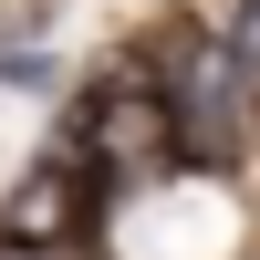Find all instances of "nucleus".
<instances>
[{
  "mask_svg": "<svg viewBox=\"0 0 260 260\" xmlns=\"http://www.w3.org/2000/svg\"><path fill=\"white\" fill-rule=\"evenodd\" d=\"M73 167H115V177H156V167H177V104H167L156 73H115L94 104H83L73 125Z\"/></svg>",
  "mask_w": 260,
  "mask_h": 260,
  "instance_id": "f257e3e1",
  "label": "nucleus"
},
{
  "mask_svg": "<svg viewBox=\"0 0 260 260\" xmlns=\"http://www.w3.org/2000/svg\"><path fill=\"white\" fill-rule=\"evenodd\" d=\"M73 208H83V167H73V156H52V167H31V177L11 187V208H0V240L52 250L62 229H73Z\"/></svg>",
  "mask_w": 260,
  "mask_h": 260,
  "instance_id": "f03ea898",
  "label": "nucleus"
},
{
  "mask_svg": "<svg viewBox=\"0 0 260 260\" xmlns=\"http://www.w3.org/2000/svg\"><path fill=\"white\" fill-rule=\"evenodd\" d=\"M52 73H62V62L42 52V42H0V83H21V94H42Z\"/></svg>",
  "mask_w": 260,
  "mask_h": 260,
  "instance_id": "7ed1b4c3",
  "label": "nucleus"
},
{
  "mask_svg": "<svg viewBox=\"0 0 260 260\" xmlns=\"http://www.w3.org/2000/svg\"><path fill=\"white\" fill-rule=\"evenodd\" d=\"M0 260H52V250H21V240H0Z\"/></svg>",
  "mask_w": 260,
  "mask_h": 260,
  "instance_id": "20e7f679",
  "label": "nucleus"
}]
</instances>
